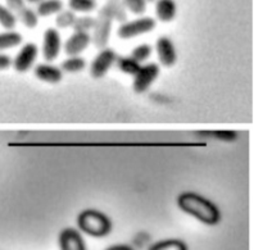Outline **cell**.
Returning a JSON list of instances; mask_svg holds the SVG:
<instances>
[{"label":"cell","mask_w":263,"mask_h":250,"mask_svg":"<svg viewBox=\"0 0 263 250\" xmlns=\"http://www.w3.org/2000/svg\"><path fill=\"white\" fill-rule=\"evenodd\" d=\"M213 135H217L216 138L223 139V140H234L236 138V133L231 131H223V132L218 131V132H213Z\"/></svg>","instance_id":"obj_27"},{"label":"cell","mask_w":263,"mask_h":250,"mask_svg":"<svg viewBox=\"0 0 263 250\" xmlns=\"http://www.w3.org/2000/svg\"><path fill=\"white\" fill-rule=\"evenodd\" d=\"M68 7L73 13H90L97 8V0H68Z\"/></svg>","instance_id":"obj_20"},{"label":"cell","mask_w":263,"mask_h":250,"mask_svg":"<svg viewBox=\"0 0 263 250\" xmlns=\"http://www.w3.org/2000/svg\"><path fill=\"white\" fill-rule=\"evenodd\" d=\"M17 20L21 21L23 23V26L27 28H35L37 26L39 22V15L36 13V10H33L32 8L27 7L22 10L21 13L17 14Z\"/></svg>","instance_id":"obj_19"},{"label":"cell","mask_w":263,"mask_h":250,"mask_svg":"<svg viewBox=\"0 0 263 250\" xmlns=\"http://www.w3.org/2000/svg\"><path fill=\"white\" fill-rule=\"evenodd\" d=\"M17 21L15 14L7 5L0 4V26L2 27H4L7 31H13V28L17 26Z\"/></svg>","instance_id":"obj_18"},{"label":"cell","mask_w":263,"mask_h":250,"mask_svg":"<svg viewBox=\"0 0 263 250\" xmlns=\"http://www.w3.org/2000/svg\"><path fill=\"white\" fill-rule=\"evenodd\" d=\"M62 49V39L61 33L55 27H49L44 31L43 36V56L45 61L53 62L59 55V51Z\"/></svg>","instance_id":"obj_7"},{"label":"cell","mask_w":263,"mask_h":250,"mask_svg":"<svg viewBox=\"0 0 263 250\" xmlns=\"http://www.w3.org/2000/svg\"><path fill=\"white\" fill-rule=\"evenodd\" d=\"M152 53H153V48L149 44H140L134 48V50L131 51V56L141 64L152 55Z\"/></svg>","instance_id":"obj_24"},{"label":"cell","mask_w":263,"mask_h":250,"mask_svg":"<svg viewBox=\"0 0 263 250\" xmlns=\"http://www.w3.org/2000/svg\"><path fill=\"white\" fill-rule=\"evenodd\" d=\"M80 230L94 238H104L112 230V222L104 213L95 209H86L77 218Z\"/></svg>","instance_id":"obj_3"},{"label":"cell","mask_w":263,"mask_h":250,"mask_svg":"<svg viewBox=\"0 0 263 250\" xmlns=\"http://www.w3.org/2000/svg\"><path fill=\"white\" fill-rule=\"evenodd\" d=\"M156 53L163 67L175 66L177 59L176 48L168 36H159L156 41Z\"/></svg>","instance_id":"obj_9"},{"label":"cell","mask_w":263,"mask_h":250,"mask_svg":"<svg viewBox=\"0 0 263 250\" xmlns=\"http://www.w3.org/2000/svg\"><path fill=\"white\" fill-rule=\"evenodd\" d=\"M22 43V35L15 31H7L0 33V50H7Z\"/></svg>","instance_id":"obj_17"},{"label":"cell","mask_w":263,"mask_h":250,"mask_svg":"<svg viewBox=\"0 0 263 250\" xmlns=\"http://www.w3.org/2000/svg\"><path fill=\"white\" fill-rule=\"evenodd\" d=\"M39 54V48L36 46V44L33 43H27L20 49L18 54L15 55L14 61H13V67L17 72H27L28 69H31L35 64L36 59H37Z\"/></svg>","instance_id":"obj_8"},{"label":"cell","mask_w":263,"mask_h":250,"mask_svg":"<svg viewBox=\"0 0 263 250\" xmlns=\"http://www.w3.org/2000/svg\"><path fill=\"white\" fill-rule=\"evenodd\" d=\"M177 13V5L175 0H156V15L161 22H171Z\"/></svg>","instance_id":"obj_13"},{"label":"cell","mask_w":263,"mask_h":250,"mask_svg":"<svg viewBox=\"0 0 263 250\" xmlns=\"http://www.w3.org/2000/svg\"><path fill=\"white\" fill-rule=\"evenodd\" d=\"M177 205L182 212L197 218L205 225H216L220 222V209L211 200L197 193H182L177 197Z\"/></svg>","instance_id":"obj_2"},{"label":"cell","mask_w":263,"mask_h":250,"mask_svg":"<svg viewBox=\"0 0 263 250\" xmlns=\"http://www.w3.org/2000/svg\"><path fill=\"white\" fill-rule=\"evenodd\" d=\"M77 15L74 14L72 10L67 9V10H61V12L57 14L55 18V23L59 28H67V27H72L73 25L74 20H76Z\"/></svg>","instance_id":"obj_23"},{"label":"cell","mask_w":263,"mask_h":250,"mask_svg":"<svg viewBox=\"0 0 263 250\" xmlns=\"http://www.w3.org/2000/svg\"><path fill=\"white\" fill-rule=\"evenodd\" d=\"M107 250H133L130 246H126V245H115V246H110Z\"/></svg>","instance_id":"obj_29"},{"label":"cell","mask_w":263,"mask_h":250,"mask_svg":"<svg viewBox=\"0 0 263 250\" xmlns=\"http://www.w3.org/2000/svg\"><path fill=\"white\" fill-rule=\"evenodd\" d=\"M157 21L149 15H140L139 18L131 21H125L121 23L117 30V36L123 40L138 37V36L145 35L156 28Z\"/></svg>","instance_id":"obj_4"},{"label":"cell","mask_w":263,"mask_h":250,"mask_svg":"<svg viewBox=\"0 0 263 250\" xmlns=\"http://www.w3.org/2000/svg\"><path fill=\"white\" fill-rule=\"evenodd\" d=\"M61 250H86L81 234L74 228H64L59 235Z\"/></svg>","instance_id":"obj_12"},{"label":"cell","mask_w":263,"mask_h":250,"mask_svg":"<svg viewBox=\"0 0 263 250\" xmlns=\"http://www.w3.org/2000/svg\"><path fill=\"white\" fill-rule=\"evenodd\" d=\"M146 2H156V0H146Z\"/></svg>","instance_id":"obj_31"},{"label":"cell","mask_w":263,"mask_h":250,"mask_svg":"<svg viewBox=\"0 0 263 250\" xmlns=\"http://www.w3.org/2000/svg\"><path fill=\"white\" fill-rule=\"evenodd\" d=\"M123 7L126 10L131 12L133 14H144L146 10L148 2L146 0H122Z\"/></svg>","instance_id":"obj_25"},{"label":"cell","mask_w":263,"mask_h":250,"mask_svg":"<svg viewBox=\"0 0 263 250\" xmlns=\"http://www.w3.org/2000/svg\"><path fill=\"white\" fill-rule=\"evenodd\" d=\"M126 18H127V10L123 7L122 0H107V3L100 8L97 18H95L91 43L100 49L107 46L113 22L118 21L120 23H123L125 21H127Z\"/></svg>","instance_id":"obj_1"},{"label":"cell","mask_w":263,"mask_h":250,"mask_svg":"<svg viewBox=\"0 0 263 250\" xmlns=\"http://www.w3.org/2000/svg\"><path fill=\"white\" fill-rule=\"evenodd\" d=\"M5 3H7V7L14 13L15 17H17L18 13H21L26 7H27L26 0H5Z\"/></svg>","instance_id":"obj_26"},{"label":"cell","mask_w":263,"mask_h":250,"mask_svg":"<svg viewBox=\"0 0 263 250\" xmlns=\"http://www.w3.org/2000/svg\"><path fill=\"white\" fill-rule=\"evenodd\" d=\"M10 66H12V59L5 54H0V71L9 68Z\"/></svg>","instance_id":"obj_28"},{"label":"cell","mask_w":263,"mask_h":250,"mask_svg":"<svg viewBox=\"0 0 263 250\" xmlns=\"http://www.w3.org/2000/svg\"><path fill=\"white\" fill-rule=\"evenodd\" d=\"M85 67H86V62L81 55H69L62 62L61 69L62 72H67V73H77V72H81Z\"/></svg>","instance_id":"obj_16"},{"label":"cell","mask_w":263,"mask_h":250,"mask_svg":"<svg viewBox=\"0 0 263 250\" xmlns=\"http://www.w3.org/2000/svg\"><path fill=\"white\" fill-rule=\"evenodd\" d=\"M115 64L118 67V69H120L121 72L128 74V76H134L141 66V64L139 63L138 61H135L131 55H117Z\"/></svg>","instance_id":"obj_15"},{"label":"cell","mask_w":263,"mask_h":250,"mask_svg":"<svg viewBox=\"0 0 263 250\" xmlns=\"http://www.w3.org/2000/svg\"><path fill=\"white\" fill-rule=\"evenodd\" d=\"M41 0H26V3H30V4H39Z\"/></svg>","instance_id":"obj_30"},{"label":"cell","mask_w":263,"mask_h":250,"mask_svg":"<svg viewBox=\"0 0 263 250\" xmlns=\"http://www.w3.org/2000/svg\"><path fill=\"white\" fill-rule=\"evenodd\" d=\"M116 58H117V53H116L113 49L104 46V48L100 49L99 53L97 54V56L94 58V61L91 62V66H90V73L94 79H102L107 74V72L115 64Z\"/></svg>","instance_id":"obj_6"},{"label":"cell","mask_w":263,"mask_h":250,"mask_svg":"<svg viewBox=\"0 0 263 250\" xmlns=\"http://www.w3.org/2000/svg\"><path fill=\"white\" fill-rule=\"evenodd\" d=\"M64 4L62 0H41L37 4V13L39 17H50V15L58 14L61 10H63Z\"/></svg>","instance_id":"obj_14"},{"label":"cell","mask_w":263,"mask_h":250,"mask_svg":"<svg viewBox=\"0 0 263 250\" xmlns=\"http://www.w3.org/2000/svg\"><path fill=\"white\" fill-rule=\"evenodd\" d=\"M33 76L46 84H58L63 79V72L61 68L48 63H40L33 68Z\"/></svg>","instance_id":"obj_11"},{"label":"cell","mask_w":263,"mask_h":250,"mask_svg":"<svg viewBox=\"0 0 263 250\" xmlns=\"http://www.w3.org/2000/svg\"><path fill=\"white\" fill-rule=\"evenodd\" d=\"M90 44H91V33L73 31V33L64 43V53L67 54V56L80 55L82 51L86 50Z\"/></svg>","instance_id":"obj_10"},{"label":"cell","mask_w":263,"mask_h":250,"mask_svg":"<svg viewBox=\"0 0 263 250\" xmlns=\"http://www.w3.org/2000/svg\"><path fill=\"white\" fill-rule=\"evenodd\" d=\"M149 250H187V246L184 241L177 240V239H168V240L154 244Z\"/></svg>","instance_id":"obj_22"},{"label":"cell","mask_w":263,"mask_h":250,"mask_svg":"<svg viewBox=\"0 0 263 250\" xmlns=\"http://www.w3.org/2000/svg\"><path fill=\"white\" fill-rule=\"evenodd\" d=\"M95 25V18L91 15H79L74 20L72 28L73 31H80V32H90L92 31Z\"/></svg>","instance_id":"obj_21"},{"label":"cell","mask_w":263,"mask_h":250,"mask_svg":"<svg viewBox=\"0 0 263 250\" xmlns=\"http://www.w3.org/2000/svg\"><path fill=\"white\" fill-rule=\"evenodd\" d=\"M159 76V67L156 63H146L144 66H140L135 74H134L133 87L135 92L141 94L145 92L152 85L154 84Z\"/></svg>","instance_id":"obj_5"}]
</instances>
